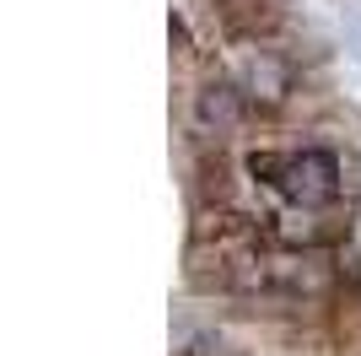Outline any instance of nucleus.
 Masks as SVG:
<instances>
[{
  "instance_id": "obj_1",
  "label": "nucleus",
  "mask_w": 361,
  "mask_h": 356,
  "mask_svg": "<svg viewBox=\"0 0 361 356\" xmlns=\"http://www.w3.org/2000/svg\"><path fill=\"white\" fill-rule=\"evenodd\" d=\"M281 189L297 200V206H329L340 194V157L324 146H307V151H291V167H286V184Z\"/></svg>"
},
{
  "instance_id": "obj_2",
  "label": "nucleus",
  "mask_w": 361,
  "mask_h": 356,
  "mask_svg": "<svg viewBox=\"0 0 361 356\" xmlns=\"http://www.w3.org/2000/svg\"><path fill=\"white\" fill-rule=\"evenodd\" d=\"M195 119L205 124V130H232L243 119V87H232V81H211V87L195 97Z\"/></svg>"
},
{
  "instance_id": "obj_3",
  "label": "nucleus",
  "mask_w": 361,
  "mask_h": 356,
  "mask_svg": "<svg viewBox=\"0 0 361 356\" xmlns=\"http://www.w3.org/2000/svg\"><path fill=\"white\" fill-rule=\"evenodd\" d=\"M286 167H291V157H281V151H254V157H248V173H254L259 184H275V189L286 184Z\"/></svg>"
}]
</instances>
